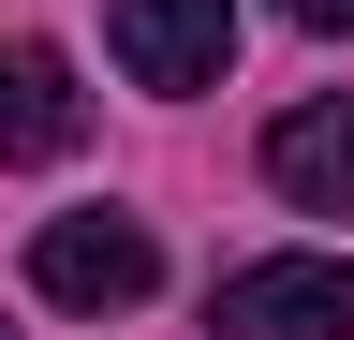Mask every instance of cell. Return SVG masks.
I'll return each mask as SVG.
<instances>
[{"mask_svg": "<svg viewBox=\"0 0 354 340\" xmlns=\"http://www.w3.org/2000/svg\"><path fill=\"white\" fill-rule=\"evenodd\" d=\"M221 340H354V251H266L221 281Z\"/></svg>", "mask_w": 354, "mask_h": 340, "instance_id": "6da1fadb", "label": "cell"}, {"mask_svg": "<svg viewBox=\"0 0 354 340\" xmlns=\"http://www.w3.org/2000/svg\"><path fill=\"white\" fill-rule=\"evenodd\" d=\"M30 281L59 296V311H133V296L162 281V237H148V222H118V207H74V222H44V237H30Z\"/></svg>", "mask_w": 354, "mask_h": 340, "instance_id": "7a4b0ae2", "label": "cell"}, {"mask_svg": "<svg viewBox=\"0 0 354 340\" xmlns=\"http://www.w3.org/2000/svg\"><path fill=\"white\" fill-rule=\"evenodd\" d=\"M104 45L133 89H221V60H236V0H118Z\"/></svg>", "mask_w": 354, "mask_h": 340, "instance_id": "3957f363", "label": "cell"}, {"mask_svg": "<svg viewBox=\"0 0 354 340\" xmlns=\"http://www.w3.org/2000/svg\"><path fill=\"white\" fill-rule=\"evenodd\" d=\"M266 193L281 207H354V89L266 118Z\"/></svg>", "mask_w": 354, "mask_h": 340, "instance_id": "277c9868", "label": "cell"}, {"mask_svg": "<svg viewBox=\"0 0 354 340\" xmlns=\"http://www.w3.org/2000/svg\"><path fill=\"white\" fill-rule=\"evenodd\" d=\"M74 60L59 45H0V163H59L74 148Z\"/></svg>", "mask_w": 354, "mask_h": 340, "instance_id": "5b68a950", "label": "cell"}, {"mask_svg": "<svg viewBox=\"0 0 354 340\" xmlns=\"http://www.w3.org/2000/svg\"><path fill=\"white\" fill-rule=\"evenodd\" d=\"M281 30H354V0H266Z\"/></svg>", "mask_w": 354, "mask_h": 340, "instance_id": "8992f818", "label": "cell"}]
</instances>
